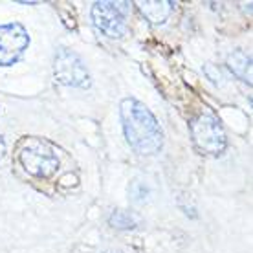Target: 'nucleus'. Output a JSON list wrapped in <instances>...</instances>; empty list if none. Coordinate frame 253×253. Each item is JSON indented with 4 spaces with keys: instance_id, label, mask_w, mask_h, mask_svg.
<instances>
[{
    "instance_id": "f257e3e1",
    "label": "nucleus",
    "mask_w": 253,
    "mask_h": 253,
    "mask_svg": "<svg viewBox=\"0 0 253 253\" xmlns=\"http://www.w3.org/2000/svg\"><path fill=\"white\" fill-rule=\"evenodd\" d=\"M123 132L128 145L141 156L158 154L164 147V130L151 110L138 99L126 97L120 105Z\"/></svg>"
},
{
    "instance_id": "f03ea898",
    "label": "nucleus",
    "mask_w": 253,
    "mask_h": 253,
    "mask_svg": "<svg viewBox=\"0 0 253 253\" xmlns=\"http://www.w3.org/2000/svg\"><path fill=\"white\" fill-rule=\"evenodd\" d=\"M19 162L35 178H50L59 169V156L53 147L39 138H26L20 143Z\"/></svg>"
},
{
    "instance_id": "7ed1b4c3",
    "label": "nucleus",
    "mask_w": 253,
    "mask_h": 253,
    "mask_svg": "<svg viewBox=\"0 0 253 253\" xmlns=\"http://www.w3.org/2000/svg\"><path fill=\"white\" fill-rule=\"evenodd\" d=\"M193 143L204 154H220L226 149V132L216 118L211 114H198L191 121Z\"/></svg>"
},
{
    "instance_id": "20e7f679",
    "label": "nucleus",
    "mask_w": 253,
    "mask_h": 253,
    "mask_svg": "<svg viewBox=\"0 0 253 253\" xmlns=\"http://www.w3.org/2000/svg\"><path fill=\"white\" fill-rule=\"evenodd\" d=\"M53 76H55V81L59 84L72 86V88H88L90 83H92L83 59L66 48H57V51H55Z\"/></svg>"
},
{
    "instance_id": "39448f33",
    "label": "nucleus",
    "mask_w": 253,
    "mask_h": 253,
    "mask_svg": "<svg viewBox=\"0 0 253 253\" xmlns=\"http://www.w3.org/2000/svg\"><path fill=\"white\" fill-rule=\"evenodd\" d=\"M128 2H95L92 6V22L101 33L110 39H120L126 32Z\"/></svg>"
},
{
    "instance_id": "423d86ee",
    "label": "nucleus",
    "mask_w": 253,
    "mask_h": 253,
    "mask_svg": "<svg viewBox=\"0 0 253 253\" xmlns=\"http://www.w3.org/2000/svg\"><path fill=\"white\" fill-rule=\"evenodd\" d=\"M30 46V35L19 22L0 24V66H11Z\"/></svg>"
},
{
    "instance_id": "0eeeda50",
    "label": "nucleus",
    "mask_w": 253,
    "mask_h": 253,
    "mask_svg": "<svg viewBox=\"0 0 253 253\" xmlns=\"http://www.w3.org/2000/svg\"><path fill=\"white\" fill-rule=\"evenodd\" d=\"M136 6L151 24H164L167 17L171 15L174 4L169 0H145V2L139 0L136 2Z\"/></svg>"
},
{
    "instance_id": "6e6552de",
    "label": "nucleus",
    "mask_w": 253,
    "mask_h": 253,
    "mask_svg": "<svg viewBox=\"0 0 253 253\" xmlns=\"http://www.w3.org/2000/svg\"><path fill=\"white\" fill-rule=\"evenodd\" d=\"M228 68L244 83L252 84V55L244 50H235L228 55Z\"/></svg>"
},
{
    "instance_id": "1a4fd4ad",
    "label": "nucleus",
    "mask_w": 253,
    "mask_h": 253,
    "mask_svg": "<svg viewBox=\"0 0 253 253\" xmlns=\"http://www.w3.org/2000/svg\"><path fill=\"white\" fill-rule=\"evenodd\" d=\"M108 224L116 229H134L138 226V218L132 213L116 209V211H112V215L108 216Z\"/></svg>"
},
{
    "instance_id": "9d476101",
    "label": "nucleus",
    "mask_w": 253,
    "mask_h": 253,
    "mask_svg": "<svg viewBox=\"0 0 253 253\" xmlns=\"http://www.w3.org/2000/svg\"><path fill=\"white\" fill-rule=\"evenodd\" d=\"M149 193H151L149 185L145 182H141V180H134L132 185H130V196H132L134 202H143V200H147Z\"/></svg>"
},
{
    "instance_id": "9b49d317",
    "label": "nucleus",
    "mask_w": 253,
    "mask_h": 253,
    "mask_svg": "<svg viewBox=\"0 0 253 253\" xmlns=\"http://www.w3.org/2000/svg\"><path fill=\"white\" fill-rule=\"evenodd\" d=\"M204 72H206V76L211 79V83L213 84H224V76H222V70L218 68V66H215V64L208 63L206 64V68H204Z\"/></svg>"
},
{
    "instance_id": "f8f14e48",
    "label": "nucleus",
    "mask_w": 253,
    "mask_h": 253,
    "mask_svg": "<svg viewBox=\"0 0 253 253\" xmlns=\"http://www.w3.org/2000/svg\"><path fill=\"white\" fill-rule=\"evenodd\" d=\"M4 156H6V143H4V138L0 136V162H2Z\"/></svg>"
}]
</instances>
